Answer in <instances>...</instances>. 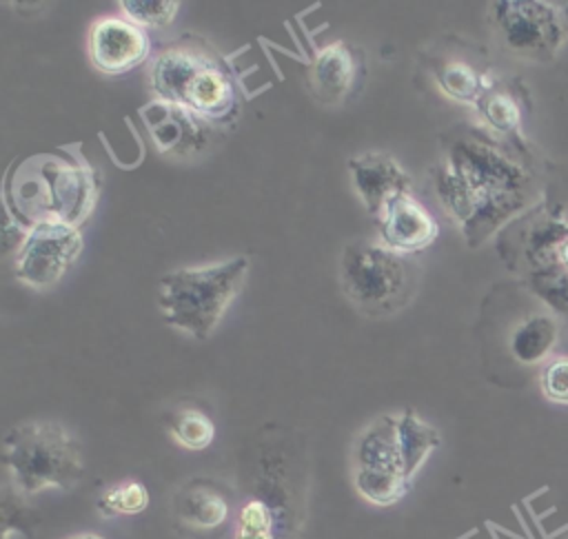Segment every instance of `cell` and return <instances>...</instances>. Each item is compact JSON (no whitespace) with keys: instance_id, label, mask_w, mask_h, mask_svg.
I'll return each mask as SVG.
<instances>
[{"instance_id":"obj_18","label":"cell","mask_w":568,"mask_h":539,"mask_svg":"<svg viewBox=\"0 0 568 539\" xmlns=\"http://www.w3.org/2000/svg\"><path fill=\"white\" fill-rule=\"evenodd\" d=\"M118 7L126 20L142 29L169 27L180 11V2L175 0H120Z\"/></svg>"},{"instance_id":"obj_16","label":"cell","mask_w":568,"mask_h":539,"mask_svg":"<svg viewBox=\"0 0 568 539\" xmlns=\"http://www.w3.org/2000/svg\"><path fill=\"white\" fill-rule=\"evenodd\" d=\"M552 324L544 317H532L513 335V353L524 364L539 362L552 344Z\"/></svg>"},{"instance_id":"obj_19","label":"cell","mask_w":568,"mask_h":539,"mask_svg":"<svg viewBox=\"0 0 568 539\" xmlns=\"http://www.w3.org/2000/svg\"><path fill=\"white\" fill-rule=\"evenodd\" d=\"M235 539H273V517L264 501L251 499L240 508Z\"/></svg>"},{"instance_id":"obj_9","label":"cell","mask_w":568,"mask_h":539,"mask_svg":"<svg viewBox=\"0 0 568 539\" xmlns=\"http://www.w3.org/2000/svg\"><path fill=\"white\" fill-rule=\"evenodd\" d=\"M89 55L98 71L122 75L151 55V38L126 18H100L89 33Z\"/></svg>"},{"instance_id":"obj_13","label":"cell","mask_w":568,"mask_h":539,"mask_svg":"<svg viewBox=\"0 0 568 539\" xmlns=\"http://www.w3.org/2000/svg\"><path fill=\"white\" fill-rule=\"evenodd\" d=\"M178 512L180 519L191 528L209 530L224 523L229 517V504L217 490L209 486H191L180 495Z\"/></svg>"},{"instance_id":"obj_5","label":"cell","mask_w":568,"mask_h":539,"mask_svg":"<svg viewBox=\"0 0 568 539\" xmlns=\"http://www.w3.org/2000/svg\"><path fill=\"white\" fill-rule=\"evenodd\" d=\"M417 264L397 251L371 242H353L344 248L339 284L348 302L366 315L402 311L417 291Z\"/></svg>"},{"instance_id":"obj_8","label":"cell","mask_w":568,"mask_h":539,"mask_svg":"<svg viewBox=\"0 0 568 539\" xmlns=\"http://www.w3.org/2000/svg\"><path fill=\"white\" fill-rule=\"evenodd\" d=\"M140 115L162 155L191 157L202 153L211 142L213 124L184 106L151 100L140 109Z\"/></svg>"},{"instance_id":"obj_12","label":"cell","mask_w":568,"mask_h":539,"mask_svg":"<svg viewBox=\"0 0 568 539\" xmlns=\"http://www.w3.org/2000/svg\"><path fill=\"white\" fill-rule=\"evenodd\" d=\"M379 235L386 248L408 255L430 246L439 235V224L410 193H399L379 215Z\"/></svg>"},{"instance_id":"obj_17","label":"cell","mask_w":568,"mask_h":539,"mask_svg":"<svg viewBox=\"0 0 568 539\" xmlns=\"http://www.w3.org/2000/svg\"><path fill=\"white\" fill-rule=\"evenodd\" d=\"M149 506V490L140 481H120L102 492L98 499V510L104 517L115 515H138Z\"/></svg>"},{"instance_id":"obj_15","label":"cell","mask_w":568,"mask_h":539,"mask_svg":"<svg viewBox=\"0 0 568 539\" xmlns=\"http://www.w3.org/2000/svg\"><path fill=\"white\" fill-rule=\"evenodd\" d=\"M171 437L186 450H204L213 437L215 426L209 415L197 408H180L166 419Z\"/></svg>"},{"instance_id":"obj_10","label":"cell","mask_w":568,"mask_h":539,"mask_svg":"<svg viewBox=\"0 0 568 539\" xmlns=\"http://www.w3.org/2000/svg\"><path fill=\"white\" fill-rule=\"evenodd\" d=\"M359 75L362 53L344 40L315 47L306 60V87L317 102L328 106L351 98Z\"/></svg>"},{"instance_id":"obj_3","label":"cell","mask_w":568,"mask_h":539,"mask_svg":"<svg viewBox=\"0 0 568 539\" xmlns=\"http://www.w3.org/2000/svg\"><path fill=\"white\" fill-rule=\"evenodd\" d=\"M248 266L246 255H235L220 264L186 266L162 275L158 308L164 324L206 339L240 295Z\"/></svg>"},{"instance_id":"obj_4","label":"cell","mask_w":568,"mask_h":539,"mask_svg":"<svg viewBox=\"0 0 568 539\" xmlns=\"http://www.w3.org/2000/svg\"><path fill=\"white\" fill-rule=\"evenodd\" d=\"M2 461L16 490L24 497L47 488L69 490L82 472V450L71 430L58 421H22L7 430Z\"/></svg>"},{"instance_id":"obj_22","label":"cell","mask_w":568,"mask_h":539,"mask_svg":"<svg viewBox=\"0 0 568 539\" xmlns=\"http://www.w3.org/2000/svg\"><path fill=\"white\" fill-rule=\"evenodd\" d=\"M69 539H104V537H100V535H95V532H80V535L69 537Z\"/></svg>"},{"instance_id":"obj_14","label":"cell","mask_w":568,"mask_h":539,"mask_svg":"<svg viewBox=\"0 0 568 539\" xmlns=\"http://www.w3.org/2000/svg\"><path fill=\"white\" fill-rule=\"evenodd\" d=\"M437 84L446 95L459 102H477L481 95L479 73L464 60L455 58H435L430 62Z\"/></svg>"},{"instance_id":"obj_23","label":"cell","mask_w":568,"mask_h":539,"mask_svg":"<svg viewBox=\"0 0 568 539\" xmlns=\"http://www.w3.org/2000/svg\"><path fill=\"white\" fill-rule=\"evenodd\" d=\"M564 262H566V264H568V244H566V246H564Z\"/></svg>"},{"instance_id":"obj_20","label":"cell","mask_w":568,"mask_h":539,"mask_svg":"<svg viewBox=\"0 0 568 539\" xmlns=\"http://www.w3.org/2000/svg\"><path fill=\"white\" fill-rule=\"evenodd\" d=\"M481 113L486 118V122L497 129V131H513L517 126V120H519V111L515 106V102L508 98V95H501V93H493V95H486L481 100Z\"/></svg>"},{"instance_id":"obj_2","label":"cell","mask_w":568,"mask_h":539,"mask_svg":"<svg viewBox=\"0 0 568 539\" xmlns=\"http://www.w3.org/2000/svg\"><path fill=\"white\" fill-rule=\"evenodd\" d=\"M439 446V433L413 408L377 417L359 437L355 450V488L377 506L399 501L428 455Z\"/></svg>"},{"instance_id":"obj_1","label":"cell","mask_w":568,"mask_h":539,"mask_svg":"<svg viewBox=\"0 0 568 539\" xmlns=\"http://www.w3.org/2000/svg\"><path fill=\"white\" fill-rule=\"evenodd\" d=\"M149 87L155 100L193 111L211 124H231L240 113V84L233 64L202 38L166 42L151 62Z\"/></svg>"},{"instance_id":"obj_7","label":"cell","mask_w":568,"mask_h":539,"mask_svg":"<svg viewBox=\"0 0 568 539\" xmlns=\"http://www.w3.org/2000/svg\"><path fill=\"white\" fill-rule=\"evenodd\" d=\"M82 233L60 220H42L29 226L16 255V277L31 288H49L78 262Z\"/></svg>"},{"instance_id":"obj_11","label":"cell","mask_w":568,"mask_h":539,"mask_svg":"<svg viewBox=\"0 0 568 539\" xmlns=\"http://www.w3.org/2000/svg\"><path fill=\"white\" fill-rule=\"evenodd\" d=\"M348 171L353 189L357 191L366 211L375 217L382 215L388 200L399 193H410L413 180L390 153L366 151L348 160Z\"/></svg>"},{"instance_id":"obj_6","label":"cell","mask_w":568,"mask_h":539,"mask_svg":"<svg viewBox=\"0 0 568 539\" xmlns=\"http://www.w3.org/2000/svg\"><path fill=\"white\" fill-rule=\"evenodd\" d=\"M38 173L22 177L16 200L24 209H36V222L60 220L78 226L93 209L98 177L89 164H62L40 157ZM33 222V224H36Z\"/></svg>"},{"instance_id":"obj_21","label":"cell","mask_w":568,"mask_h":539,"mask_svg":"<svg viewBox=\"0 0 568 539\" xmlns=\"http://www.w3.org/2000/svg\"><path fill=\"white\" fill-rule=\"evenodd\" d=\"M541 393L555 404L568 406V357H557L541 373Z\"/></svg>"}]
</instances>
